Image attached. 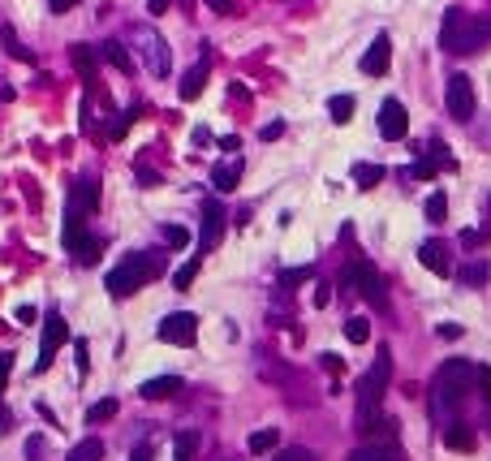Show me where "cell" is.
Wrapping results in <instances>:
<instances>
[{"instance_id":"cell-41","label":"cell","mask_w":491,"mask_h":461,"mask_svg":"<svg viewBox=\"0 0 491 461\" xmlns=\"http://www.w3.org/2000/svg\"><path fill=\"white\" fill-rule=\"evenodd\" d=\"M26 461H43V436H30V440H26Z\"/></svg>"},{"instance_id":"cell-2","label":"cell","mask_w":491,"mask_h":461,"mask_svg":"<svg viewBox=\"0 0 491 461\" xmlns=\"http://www.w3.org/2000/svg\"><path fill=\"white\" fill-rule=\"evenodd\" d=\"M341 285H349V289H358L371 306H375V311H388V280L384 276H379V268L371 263V259H362V254H358V259L345 268V276H341Z\"/></svg>"},{"instance_id":"cell-12","label":"cell","mask_w":491,"mask_h":461,"mask_svg":"<svg viewBox=\"0 0 491 461\" xmlns=\"http://www.w3.org/2000/svg\"><path fill=\"white\" fill-rule=\"evenodd\" d=\"M142 57H147V69L151 74H169L173 69V57H169V43H164L159 35H142Z\"/></svg>"},{"instance_id":"cell-34","label":"cell","mask_w":491,"mask_h":461,"mask_svg":"<svg viewBox=\"0 0 491 461\" xmlns=\"http://www.w3.org/2000/svg\"><path fill=\"white\" fill-rule=\"evenodd\" d=\"M345 336H349L354 345H362V341L371 336V324H366L362 315H354V319H345Z\"/></svg>"},{"instance_id":"cell-37","label":"cell","mask_w":491,"mask_h":461,"mask_svg":"<svg viewBox=\"0 0 491 461\" xmlns=\"http://www.w3.org/2000/svg\"><path fill=\"white\" fill-rule=\"evenodd\" d=\"M302 280H310V268H289V272H281V289H293V285H302Z\"/></svg>"},{"instance_id":"cell-48","label":"cell","mask_w":491,"mask_h":461,"mask_svg":"<svg viewBox=\"0 0 491 461\" xmlns=\"http://www.w3.org/2000/svg\"><path fill=\"white\" fill-rule=\"evenodd\" d=\"M327 302H332V289L319 285V289H315V306H327Z\"/></svg>"},{"instance_id":"cell-23","label":"cell","mask_w":491,"mask_h":461,"mask_svg":"<svg viewBox=\"0 0 491 461\" xmlns=\"http://www.w3.org/2000/svg\"><path fill=\"white\" fill-rule=\"evenodd\" d=\"M487 280H491V263H487V259H474V263L461 268V285H465V289H478V285H487Z\"/></svg>"},{"instance_id":"cell-1","label":"cell","mask_w":491,"mask_h":461,"mask_svg":"<svg viewBox=\"0 0 491 461\" xmlns=\"http://www.w3.org/2000/svg\"><path fill=\"white\" fill-rule=\"evenodd\" d=\"M164 272V259H159V254H142V250H134V254H125V259L113 268V272H108V293H113V297H130V293H138L151 276H159Z\"/></svg>"},{"instance_id":"cell-29","label":"cell","mask_w":491,"mask_h":461,"mask_svg":"<svg viewBox=\"0 0 491 461\" xmlns=\"http://www.w3.org/2000/svg\"><path fill=\"white\" fill-rule=\"evenodd\" d=\"M103 457V440H82V444H74V453H69V461H99Z\"/></svg>"},{"instance_id":"cell-15","label":"cell","mask_w":491,"mask_h":461,"mask_svg":"<svg viewBox=\"0 0 491 461\" xmlns=\"http://www.w3.org/2000/svg\"><path fill=\"white\" fill-rule=\"evenodd\" d=\"M69 207L74 212H99V181L95 177H78L74 181V190H69Z\"/></svg>"},{"instance_id":"cell-26","label":"cell","mask_w":491,"mask_h":461,"mask_svg":"<svg viewBox=\"0 0 491 461\" xmlns=\"http://www.w3.org/2000/svg\"><path fill=\"white\" fill-rule=\"evenodd\" d=\"M198 444H203L198 431H181V436L173 440V457H177V461H190V457L198 453Z\"/></svg>"},{"instance_id":"cell-30","label":"cell","mask_w":491,"mask_h":461,"mask_svg":"<svg viewBox=\"0 0 491 461\" xmlns=\"http://www.w3.org/2000/svg\"><path fill=\"white\" fill-rule=\"evenodd\" d=\"M99 57H103L108 65H117L121 74H125V69L134 65V61H130V52H125V47H121V43H103V47H99Z\"/></svg>"},{"instance_id":"cell-25","label":"cell","mask_w":491,"mask_h":461,"mask_svg":"<svg viewBox=\"0 0 491 461\" xmlns=\"http://www.w3.org/2000/svg\"><path fill=\"white\" fill-rule=\"evenodd\" d=\"M422 212H427L431 224H444V220H448V194H444V190H435V194L427 198V207H422Z\"/></svg>"},{"instance_id":"cell-52","label":"cell","mask_w":491,"mask_h":461,"mask_svg":"<svg viewBox=\"0 0 491 461\" xmlns=\"http://www.w3.org/2000/svg\"><path fill=\"white\" fill-rule=\"evenodd\" d=\"M147 9H151V13H164V9H169V0H147Z\"/></svg>"},{"instance_id":"cell-43","label":"cell","mask_w":491,"mask_h":461,"mask_svg":"<svg viewBox=\"0 0 491 461\" xmlns=\"http://www.w3.org/2000/svg\"><path fill=\"white\" fill-rule=\"evenodd\" d=\"M74 353H78V371H86V367H91V349H86V341H74Z\"/></svg>"},{"instance_id":"cell-46","label":"cell","mask_w":491,"mask_h":461,"mask_svg":"<svg viewBox=\"0 0 491 461\" xmlns=\"http://www.w3.org/2000/svg\"><path fill=\"white\" fill-rule=\"evenodd\" d=\"M9 367H13V358H9V353H0V392H5V380H9Z\"/></svg>"},{"instance_id":"cell-42","label":"cell","mask_w":491,"mask_h":461,"mask_svg":"<svg viewBox=\"0 0 491 461\" xmlns=\"http://www.w3.org/2000/svg\"><path fill=\"white\" fill-rule=\"evenodd\" d=\"M276 461H315V453H310V448H285Z\"/></svg>"},{"instance_id":"cell-11","label":"cell","mask_w":491,"mask_h":461,"mask_svg":"<svg viewBox=\"0 0 491 461\" xmlns=\"http://www.w3.org/2000/svg\"><path fill=\"white\" fill-rule=\"evenodd\" d=\"M418 259L435 276H453V250H448V241H422L418 246Z\"/></svg>"},{"instance_id":"cell-24","label":"cell","mask_w":491,"mask_h":461,"mask_svg":"<svg viewBox=\"0 0 491 461\" xmlns=\"http://www.w3.org/2000/svg\"><path fill=\"white\" fill-rule=\"evenodd\" d=\"M327 117H332L337 125H349V117H354V95H332V99H327Z\"/></svg>"},{"instance_id":"cell-13","label":"cell","mask_w":491,"mask_h":461,"mask_svg":"<svg viewBox=\"0 0 491 461\" xmlns=\"http://www.w3.org/2000/svg\"><path fill=\"white\" fill-rule=\"evenodd\" d=\"M358 431L366 440H379V436H393V423L379 414V405H358Z\"/></svg>"},{"instance_id":"cell-33","label":"cell","mask_w":491,"mask_h":461,"mask_svg":"<svg viewBox=\"0 0 491 461\" xmlns=\"http://www.w3.org/2000/svg\"><path fill=\"white\" fill-rule=\"evenodd\" d=\"M440 169H444V164L435 160V156H422V160L410 169V177H418V181H435V173H440Z\"/></svg>"},{"instance_id":"cell-10","label":"cell","mask_w":491,"mask_h":461,"mask_svg":"<svg viewBox=\"0 0 491 461\" xmlns=\"http://www.w3.org/2000/svg\"><path fill=\"white\" fill-rule=\"evenodd\" d=\"M388 61H393V39L388 35H375V43L366 47V57H362V74L366 78H384Z\"/></svg>"},{"instance_id":"cell-5","label":"cell","mask_w":491,"mask_h":461,"mask_svg":"<svg viewBox=\"0 0 491 461\" xmlns=\"http://www.w3.org/2000/svg\"><path fill=\"white\" fill-rule=\"evenodd\" d=\"M69 341V324L61 319V315H52L47 324H43V336H39V358H35V371L43 375L47 367H52V358H57V349Z\"/></svg>"},{"instance_id":"cell-9","label":"cell","mask_w":491,"mask_h":461,"mask_svg":"<svg viewBox=\"0 0 491 461\" xmlns=\"http://www.w3.org/2000/svg\"><path fill=\"white\" fill-rule=\"evenodd\" d=\"M225 237V203L220 198H203V233H198V250H211Z\"/></svg>"},{"instance_id":"cell-6","label":"cell","mask_w":491,"mask_h":461,"mask_svg":"<svg viewBox=\"0 0 491 461\" xmlns=\"http://www.w3.org/2000/svg\"><path fill=\"white\" fill-rule=\"evenodd\" d=\"M448 117L453 121H470L474 117V82L465 78V74H453L448 78Z\"/></svg>"},{"instance_id":"cell-31","label":"cell","mask_w":491,"mask_h":461,"mask_svg":"<svg viewBox=\"0 0 491 461\" xmlns=\"http://www.w3.org/2000/svg\"><path fill=\"white\" fill-rule=\"evenodd\" d=\"M276 440H281L276 427H263V431H254V436L246 440V448H250V453H271V448H276Z\"/></svg>"},{"instance_id":"cell-28","label":"cell","mask_w":491,"mask_h":461,"mask_svg":"<svg viewBox=\"0 0 491 461\" xmlns=\"http://www.w3.org/2000/svg\"><path fill=\"white\" fill-rule=\"evenodd\" d=\"M113 414H117V397H103V401H95V405L86 409V423L95 427V423H108Z\"/></svg>"},{"instance_id":"cell-47","label":"cell","mask_w":491,"mask_h":461,"mask_svg":"<svg viewBox=\"0 0 491 461\" xmlns=\"http://www.w3.org/2000/svg\"><path fill=\"white\" fill-rule=\"evenodd\" d=\"M478 241H482V233H478V229H465V233H461V246H465V250H474Z\"/></svg>"},{"instance_id":"cell-22","label":"cell","mask_w":491,"mask_h":461,"mask_svg":"<svg viewBox=\"0 0 491 461\" xmlns=\"http://www.w3.org/2000/svg\"><path fill=\"white\" fill-rule=\"evenodd\" d=\"M203 82H207V57L186 74V82H181V99H198V95H203Z\"/></svg>"},{"instance_id":"cell-20","label":"cell","mask_w":491,"mask_h":461,"mask_svg":"<svg viewBox=\"0 0 491 461\" xmlns=\"http://www.w3.org/2000/svg\"><path fill=\"white\" fill-rule=\"evenodd\" d=\"M147 401H164V397H173V392H181V380L177 375H155V380H147L142 388H138Z\"/></svg>"},{"instance_id":"cell-53","label":"cell","mask_w":491,"mask_h":461,"mask_svg":"<svg viewBox=\"0 0 491 461\" xmlns=\"http://www.w3.org/2000/svg\"><path fill=\"white\" fill-rule=\"evenodd\" d=\"M130 461H151V453H147V448H138V453H134Z\"/></svg>"},{"instance_id":"cell-45","label":"cell","mask_w":491,"mask_h":461,"mask_svg":"<svg viewBox=\"0 0 491 461\" xmlns=\"http://www.w3.org/2000/svg\"><path fill=\"white\" fill-rule=\"evenodd\" d=\"M78 0H47V13H69Z\"/></svg>"},{"instance_id":"cell-27","label":"cell","mask_w":491,"mask_h":461,"mask_svg":"<svg viewBox=\"0 0 491 461\" xmlns=\"http://www.w3.org/2000/svg\"><path fill=\"white\" fill-rule=\"evenodd\" d=\"M354 181L362 186V190H371V186H379V181H384V169H379V164H354Z\"/></svg>"},{"instance_id":"cell-18","label":"cell","mask_w":491,"mask_h":461,"mask_svg":"<svg viewBox=\"0 0 491 461\" xmlns=\"http://www.w3.org/2000/svg\"><path fill=\"white\" fill-rule=\"evenodd\" d=\"M242 160H229V164H215L211 169V186L220 190V194H229V190H237V181H242Z\"/></svg>"},{"instance_id":"cell-3","label":"cell","mask_w":491,"mask_h":461,"mask_svg":"<svg viewBox=\"0 0 491 461\" xmlns=\"http://www.w3.org/2000/svg\"><path fill=\"white\" fill-rule=\"evenodd\" d=\"M388 371H393V358H388V349H379L371 371L362 375V388H358L362 401L358 405H379V397H384V388H388Z\"/></svg>"},{"instance_id":"cell-17","label":"cell","mask_w":491,"mask_h":461,"mask_svg":"<svg viewBox=\"0 0 491 461\" xmlns=\"http://www.w3.org/2000/svg\"><path fill=\"white\" fill-rule=\"evenodd\" d=\"M69 61H74V69H78L86 82H95V69H99V52H95V47L74 43V47H69Z\"/></svg>"},{"instance_id":"cell-39","label":"cell","mask_w":491,"mask_h":461,"mask_svg":"<svg viewBox=\"0 0 491 461\" xmlns=\"http://www.w3.org/2000/svg\"><path fill=\"white\" fill-rule=\"evenodd\" d=\"M323 371H327V375H341V371H345V358H341V353H323Z\"/></svg>"},{"instance_id":"cell-4","label":"cell","mask_w":491,"mask_h":461,"mask_svg":"<svg viewBox=\"0 0 491 461\" xmlns=\"http://www.w3.org/2000/svg\"><path fill=\"white\" fill-rule=\"evenodd\" d=\"M155 336H159L164 345H194V336H198V319H194L190 311H173V315H164V319H159Z\"/></svg>"},{"instance_id":"cell-36","label":"cell","mask_w":491,"mask_h":461,"mask_svg":"<svg viewBox=\"0 0 491 461\" xmlns=\"http://www.w3.org/2000/svg\"><path fill=\"white\" fill-rule=\"evenodd\" d=\"M194 276H198V259H190L186 268H177V272H173V289H190V285H194Z\"/></svg>"},{"instance_id":"cell-35","label":"cell","mask_w":491,"mask_h":461,"mask_svg":"<svg viewBox=\"0 0 491 461\" xmlns=\"http://www.w3.org/2000/svg\"><path fill=\"white\" fill-rule=\"evenodd\" d=\"M159 233H164V241H169L173 250H181V246H190V229H181V224H164Z\"/></svg>"},{"instance_id":"cell-16","label":"cell","mask_w":491,"mask_h":461,"mask_svg":"<svg viewBox=\"0 0 491 461\" xmlns=\"http://www.w3.org/2000/svg\"><path fill=\"white\" fill-rule=\"evenodd\" d=\"M349 461H405V453L397 444H362L349 453Z\"/></svg>"},{"instance_id":"cell-8","label":"cell","mask_w":491,"mask_h":461,"mask_svg":"<svg viewBox=\"0 0 491 461\" xmlns=\"http://www.w3.org/2000/svg\"><path fill=\"white\" fill-rule=\"evenodd\" d=\"M487 43H491V18H487V13H470V18H465V30H461V43H457V57H461V52L474 57V52H482Z\"/></svg>"},{"instance_id":"cell-38","label":"cell","mask_w":491,"mask_h":461,"mask_svg":"<svg viewBox=\"0 0 491 461\" xmlns=\"http://www.w3.org/2000/svg\"><path fill=\"white\" fill-rule=\"evenodd\" d=\"M281 134H285V121H267V125L259 130V138H263V142H276Z\"/></svg>"},{"instance_id":"cell-21","label":"cell","mask_w":491,"mask_h":461,"mask_svg":"<svg viewBox=\"0 0 491 461\" xmlns=\"http://www.w3.org/2000/svg\"><path fill=\"white\" fill-rule=\"evenodd\" d=\"M0 43H5V52H9V57H18V61H26V65L35 61V52H30V47H22V39H18V30H13L9 22L0 26Z\"/></svg>"},{"instance_id":"cell-40","label":"cell","mask_w":491,"mask_h":461,"mask_svg":"<svg viewBox=\"0 0 491 461\" xmlns=\"http://www.w3.org/2000/svg\"><path fill=\"white\" fill-rule=\"evenodd\" d=\"M474 380H478V388H482V401L491 405V371H487V367H478V371H474Z\"/></svg>"},{"instance_id":"cell-19","label":"cell","mask_w":491,"mask_h":461,"mask_svg":"<svg viewBox=\"0 0 491 461\" xmlns=\"http://www.w3.org/2000/svg\"><path fill=\"white\" fill-rule=\"evenodd\" d=\"M444 444L453 448V453H474V444H478V436L465 427V423H448L444 427Z\"/></svg>"},{"instance_id":"cell-51","label":"cell","mask_w":491,"mask_h":461,"mask_svg":"<svg viewBox=\"0 0 491 461\" xmlns=\"http://www.w3.org/2000/svg\"><path fill=\"white\" fill-rule=\"evenodd\" d=\"M220 147H225V151H237V147H242V138H237V134H229V138H220Z\"/></svg>"},{"instance_id":"cell-32","label":"cell","mask_w":491,"mask_h":461,"mask_svg":"<svg viewBox=\"0 0 491 461\" xmlns=\"http://www.w3.org/2000/svg\"><path fill=\"white\" fill-rule=\"evenodd\" d=\"M134 121H138V108H130V113H117L113 121H108V138H125V134L134 130Z\"/></svg>"},{"instance_id":"cell-49","label":"cell","mask_w":491,"mask_h":461,"mask_svg":"<svg viewBox=\"0 0 491 461\" xmlns=\"http://www.w3.org/2000/svg\"><path fill=\"white\" fill-rule=\"evenodd\" d=\"M207 5H211L215 13H229V9H233V0H207Z\"/></svg>"},{"instance_id":"cell-14","label":"cell","mask_w":491,"mask_h":461,"mask_svg":"<svg viewBox=\"0 0 491 461\" xmlns=\"http://www.w3.org/2000/svg\"><path fill=\"white\" fill-rule=\"evenodd\" d=\"M465 18H470V13L453 5V9L444 13V26H440V47H444V52H453V57H457V43H461V30H465Z\"/></svg>"},{"instance_id":"cell-50","label":"cell","mask_w":491,"mask_h":461,"mask_svg":"<svg viewBox=\"0 0 491 461\" xmlns=\"http://www.w3.org/2000/svg\"><path fill=\"white\" fill-rule=\"evenodd\" d=\"M9 423H13V414H9V409H5V405H0V436H5V431H9Z\"/></svg>"},{"instance_id":"cell-44","label":"cell","mask_w":491,"mask_h":461,"mask_svg":"<svg viewBox=\"0 0 491 461\" xmlns=\"http://www.w3.org/2000/svg\"><path fill=\"white\" fill-rule=\"evenodd\" d=\"M435 332H440L444 341H457V336H461L465 328H461V324H440V328H435Z\"/></svg>"},{"instance_id":"cell-7","label":"cell","mask_w":491,"mask_h":461,"mask_svg":"<svg viewBox=\"0 0 491 461\" xmlns=\"http://www.w3.org/2000/svg\"><path fill=\"white\" fill-rule=\"evenodd\" d=\"M379 134L388 142H401L410 134V113H405L401 99H384V104H379Z\"/></svg>"}]
</instances>
